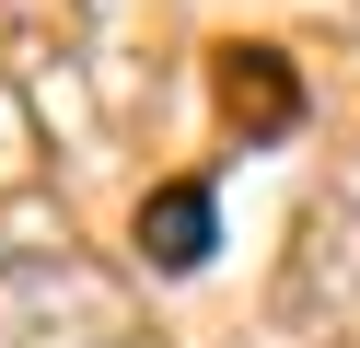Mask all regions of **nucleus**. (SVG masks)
I'll use <instances>...</instances> for the list:
<instances>
[{"mask_svg":"<svg viewBox=\"0 0 360 348\" xmlns=\"http://www.w3.org/2000/svg\"><path fill=\"white\" fill-rule=\"evenodd\" d=\"M210 244H221V198L210 186H151L140 198V267L151 278H198Z\"/></svg>","mask_w":360,"mask_h":348,"instance_id":"1","label":"nucleus"},{"mask_svg":"<svg viewBox=\"0 0 360 348\" xmlns=\"http://www.w3.org/2000/svg\"><path fill=\"white\" fill-rule=\"evenodd\" d=\"M128 348H151V337H128Z\"/></svg>","mask_w":360,"mask_h":348,"instance_id":"3","label":"nucleus"},{"mask_svg":"<svg viewBox=\"0 0 360 348\" xmlns=\"http://www.w3.org/2000/svg\"><path fill=\"white\" fill-rule=\"evenodd\" d=\"M221 116L244 139H290L302 128V82H290L279 46H221Z\"/></svg>","mask_w":360,"mask_h":348,"instance_id":"2","label":"nucleus"}]
</instances>
